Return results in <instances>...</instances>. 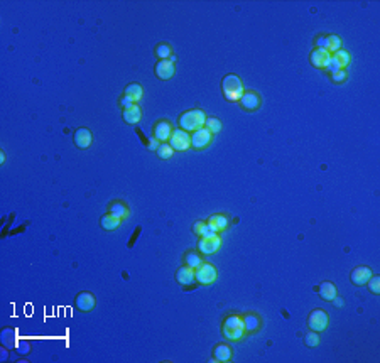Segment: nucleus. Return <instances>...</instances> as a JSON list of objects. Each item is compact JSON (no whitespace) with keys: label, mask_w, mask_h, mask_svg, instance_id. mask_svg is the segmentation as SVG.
<instances>
[{"label":"nucleus","mask_w":380,"mask_h":363,"mask_svg":"<svg viewBox=\"0 0 380 363\" xmlns=\"http://www.w3.org/2000/svg\"><path fill=\"white\" fill-rule=\"evenodd\" d=\"M213 360L215 362H230L232 360V348L225 343H218L213 348Z\"/></svg>","instance_id":"obj_18"},{"label":"nucleus","mask_w":380,"mask_h":363,"mask_svg":"<svg viewBox=\"0 0 380 363\" xmlns=\"http://www.w3.org/2000/svg\"><path fill=\"white\" fill-rule=\"evenodd\" d=\"M329 325V316L323 309H312L308 316V328L311 331H325Z\"/></svg>","instance_id":"obj_6"},{"label":"nucleus","mask_w":380,"mask_h":363,"mask_svg":"<svg viewBox=\"0 0 380 363\" xmlns=\"http://www.w3.org/2000/svg\"><path fill=\"white\" fill-rule=\"evenodd\" d=\"M367 286L372 294H380V276H372L370 280L367 282Z\"/></svg>","instance_id":"obj_33"},{"label":"nucleus","mask_w":380,"mask_h":363,"mask_svg":"<svg viewBox=\"0 0 380 363\" xmlns=\"http://www.w3.org/2000/svg\"><path fill=\"white\" fill-rule=\"evenodd\" d=\"M342 39L338 37L336 34H328L325 39V49L328 52H331V54H335L336 51H340L342 49Z\"/></svg>","instance_id":"obj_24"},{"label":"nucleus","mask_w":380,"mask_h":363,"mask_svg":"<svg viewBox=\"0 0 380 363\" xmlns=\"http://www.w3.org/2000/svg\"><path fill=\"white\" fill-rule=\"evenodd\" d=\"M0 338H2V345L7 348H14L17 345V333L12 328H3Z\"/></svg>","instance_id":"obj_26"},{"label":"nucleus","mask_w":380,"mask_h":363,"mask_svg":"<svg viewBox=\"0 0 380 363\" xmlns=\"http://www.w3.org/2000/svg\"><path fill=\"white\" fill-rule=\"evenodd\" d=\"M183 262H184V265L191 267V269H198V267L203 264V259H201V255L198 254V252L190 250V252H186V254H184Z\"/></svg>","instance_id":"obj_25"},{"label":"nucleus","mask_w":380,"mask_h":363,"mask_svg":"<svg viewBox=\"0 0 380 363\" xmlns=\"http://www.w3.org/2000/svg\"><path fill=\"white\" fill-rule=\"evenodd\" d=\"M108 213H112V215H115L117 218L120 220H125L127 216H129V206L125 205L123 201H112L108 205Z\"/></svg>","instance_id":"obj_21"},{"label":"nucleus","mask_w":380,"mask_h":363,"mask_svg":"<svg viewBox=\"0 0 380 363\" xmlns=\"http://www.w3.org/2000/svg\"><path fill=\"white\" fill-rule=\"evenodd\" d=\"M176 280L184 287L194 286V282H196L194 269H191V267H188V265H181L179 269L176 270Z\"/></svg>","instance_id":"obj_13"},{"label":"nucleus","mask_w":380,"mask_h":363,"mask_svg":"<svg viewBox=\"0 0 380 363\" xmlns=\"http://www.w3.org/2000/svg\"><path fill=\"white\" fill-rule=\"evenodd\" d=\"M343 302H345V301H343L342 297H338V296H336L335 299H333V304H335L336 308H342V306H343Z\"/></svg>","instance_id":"obj_39"},{"label":"nucleus","mask_w":380,"mask_h":363,"mask_svg":"<svg viewBox=\"0 0 380 363\" xmlns=\"http://www.w3.org/2000/svg\"><path fill=\"white\" fill-rule=\"evenodd\" d=\"M213 134L209 132L207 127H201V129L191 132V147L196 149V151H201V149L208 147L209 142H211Z\"/></svg>","instance_id":"obj_7"},{"label":"nucleus","mask_w":380,"mask_h":363,"mask_svg":"<svg viewBox=\"0 0 380 363\" xmlns=\"http://www.w3.org/2000/svg\"><path fill=\"white\" fill-rule=\"evenodd\" d=\"M173 125L168 120H159L154 125V138H157L159 142H168L169 137L173 134Z\"/></svg>","instance_id":"obj_15"},{"label":"nucleus","mask_w":380,"mask_h":363,"mask_svg":"<svg viewBox=\"0 0 380 363\" xmlns=\"http://www.w3.org/2000/svg\"><path fill=\"white\" fill-rule=\"evenodd\" d=\"M155 152H157V157H159V159H164V161H166V159H171V157H173L174 149L168 144V142H161V144H159V147H157V151H155Z\"/></svg>","instance_id":"obj_29"},{"label":"nucleus","mask_w":380,"mask_h":363,"mask_svg":"<svg viewBox=\"0 0 380 363\" xmlns=\"http://www.w3.org/2000/svg\"><path fill=\"white\" fill-rule=\"evenodd\" d=\"M304 345H306V346H310V348L318 346V345H319L318 331H311V329H310V333H308L306 336H304Z\"/></svg>","instance_id":"obj_32"},{"label":"nucleus","mask_w":380,"mask_h":363,"mask_svg":"<svg viewBox=\"0 0 380 363\" xmlns=\"http://www.w3.org/2000/svg\"><path fill=\"white\" fill-rule=\"evenodd\" d=\"M243 318V328L245 333H255V331L260 329L262 326V319L257 312H247V314L242 316Z\"/></svg>","instance_id":"obj_17"},{"label":"nucleus","mask_w":380,"mask_h":363,"mask_svg":"<svg viewBox=\"0 0 380 363\" xmlns=\"http://www.w3.org/2000/svg\"><path fill=\"white\" fill-rule=\"evenodd\" d=\"M120 223H122V220L120 218H117L115 215H112V213H106L105 216H102V220H100V225H102V228L104 230H106V231H113V230H117L120 226Z\"/></svg>","instance_id":"obj_23"},{"label":"nucleus","mask_w":380,"mask_h":363,"mask_svg":"<svg viewBox=\"0 0 380 363\" xmlns=\"http://www.w3.org/2000/svg\"><path fill=\"white\" fill-rule=\"evenodd\" d=\"M329 59H331V52H328L326 49H312V52L310 54V63L318 69H326Z\"/></svg>","instance_id":"obj_11"},{"label":"nucleus","mask_w":380,"mask_h":363,"mask_svg":"<svg viewBox=\"0 0 380 363\" xmlns=\"http://www.w3.org/2000/svg\"><path fill=\"white\" fill-rule=\"evenodd\" d=\"M207 223H208L209 228H211L213 231H216V233H220V231L228 228V218H226L225 215H213V216H209V218L207 220Z\"/></svg>","instance_id":"obj_20"},{"label":"nucleus","mask_w":380,"mask_h":363,"mask_svg":"<svg viewBox=\"0 0 380 363\" xmlns=\"http://www.w3.org/2000/svg\"><path fill=\"white\" fill-rule=\"evenodd\" d=\"M155 56L159 58V61H162V59H169L173 56V49L169 44H166V42H161V44H157V48H155Z\"/></svg>","instance_id":"obj_28"},{"label":"nucleus","mask_w":380,"mask_h":363,"mask_svg":"<svg viewBox=\"0 0 380 363\" xmlns=\"http://www.w3.org/2000/svg\"><path fill=\"white\" fill-rule=\"evenodd\" d=\"M140 119H142V110L137 103L130 106V108L123 110V120H125L127 123H130V125H136V123L140 122Z\"/></svg>","instance_id":"obj_22"},{"label":"nucleus","mask_w":380,"mask_h":363,"mask_svg":"<svg viewBox=\"0 0 380 363\" xmlns=\"http://www.w3.org/2000/svg\"><path fill=\"white\" fill-rule=\"evenodd\" d=\"M3 161H5V154H3V152H0V162H3Z\"/></svg>","instance_id":"obj_41"},{"label":"nucleus","mask_w":380,"mask_h":363,"mask_svg":"<svg viewBox=\"0 0 380 363\" xmlns=\"http://www.w3.org/2000/svg\"><path fill=\"white\" fill-rule=\"evenodd\" d=\"M125 97H129V98H132L134 102H140L142 100V97H144V90H142V86L138 83H130L129 86L125 88Z\"/></svg>","instance_id":"obj_27"},{"label":"nucleus","mask_w":380,"mask_h":363,"mask_svg":"<svg viewBox=\"0 0 380 363\" xmlns=\"http://www.w3.org/2000/svg\"><path fill=\"white\" fill-rule=\"evenodd\" d=\"M318 294H319V297H321L323 301H333L338 293H336V286H335V284L329 282V280H325V282L319 284Z\"/></svg>","instance_id":"obj_19"},{"label":"nucleus","mask_w":380,"mask_h":363,"mask_svg":"<svg viewBox=\"0 0 380 363\" xmlns=\"http://www.w3.org/2000/svg\"><path fill=\"white\" fill-rule=\"evenodd\" d=\"M222 247V238L220 237H215V238H205V237H200L198 240V250L200 254L203 255H213L220 250Z\"/></svg>","instance_id":"obj_8"},{"label":"nucleus","mask_w":380,"mask_h":363,"mask_svg":"<svg viewBox=\"0 0 380 363\" xmlns=\"http://www.w3.org/2000/svg\"><path fill=\"white\" fill-rule=\"evenodd\" d=\"M338 69H343V68L340 66V63L336 61V58L331 54V59H329L328 66H326V71H328V73H333V71H338Z\"/></svg>","instance_id":"obj_35"},{"label":"nucleus","mask_w":380,"mask_h":363,"mask_svg":"<svg viewBox=\"0 0 380 363\" xmlns=\"http://www.w3.org/2000/svg\"><path fill=\"white\" fill-rule=\"evenodd\" d=\"M7 357H9V351H7V346L2 350V360H7Z\"/></svg>","instance_id":"obj_40"},{"label":"nucleus","mask_w":380,"mask_h":363,"mask_svg":"<svg viewBox=\"0 0 380 363\" xmlns=\"http://www.w3.org/2000/svg\"><path fill=\"white\" fill-rule=\"evenodd\" d=\"M159 144H161V142H159L157 138H154V137H152L151 140H149V145H147V147L151 149V151H157Z\"/></svg>","instance_id":"obj_38"},{"label":"nucleus","mask_w":380,"mask_h":363,"mask_svg":"<svg viewBox=\"0 0 380 363\" xmlns=\"http://www.w3.org/2000/svg\"><path fill=\"white\" fill-rule=\"evenodd\" d=\"M74 306H76L80 311L88 312L97 306V299H95V296L91 293H80L76 296V299H74Z\"/></svg>","instance_id":"obj_14"},{"label":"nucleus","mask_w":380,"mask_h":363,"mask_svg":"<svg viewBox=\"0 0 380 363\" xmlns=\"http://www.w3.org/2000/svg\"><path fill=\"white\" fill-rule=\"evenodd\" d=\"M374 276L370 267L367 265H360V267H355L350 274V280L355 284V286H365V284L370 280V277Z\"/></svg>","instance_id":"obj_10"},{"label":"nucleus","mask_w":380,"mask_h":363,"mask_svg":"<svg viewBox=\"0 0 380 363\" xmlns=\"http://www.w3.org/2000/svg\"><path fill=\"white\" fill-rule=\"evenodd\" d=\"M346 71L345 69H338V71H333V73H329V78H331L333 83H343V81L346 80Z\"/></svg>","instance_id":"obj_34"},{"label":"nucleus","mask_w":380,"mask_h":363,"mask_svg":"<svg viewBox=\"0 0 380 363\" xmlns=\"http://www.w3.org/2000/svg\"><path fill=\"white\" fill-rule=\"evenodd\" d=\"M239 103L245 112H255V110H259V106H260V97H259V93H255V91L247 90L242 93Z\"/></svg>","instance_id":"obj_9"},{"label":"nucleus","mask_w":380,"mask_h":363,"mask_svg":"<svg viewBox=\"0 0 380 363\" xmlns=\"http://www.w3.org/2000/svg\"><path fill=\"white\" fill-rule=\"evenodd\" d=\"M155 76L159 78V80H171V78L174 76V63L171 61V59H162V61H157L155 63Z\"/></svg>","instance_id":"obj_12"},{"label":"nucleus","mask_w":380,"mask_h":363,"mask_svg":"<svg viewBox=\"0 0 380 363\" xmlns=\"http://www.w3.org/2000/svg\"><path fill=\"white\" fill-rule=\"evenodd\" d=\"M73 140L78 149H88L91 145V132L86 129V127H80V129L74 132Z\"/></svg>","instance_id":"obj_16"},{"label":"nucleus","mask_w":380,"mask_h":363,"mask_svg":"<svg viewBox=\"0 0 380 363\" xmlns=\"http://www.w3.org/2000/svg\"><path fill=\"white\" fill-rule=\"evenodd\" d=\"M222 334L230 341H239L243 338V318L240 314H228L222 323Z\"/></svg>","instance_id":"obj_1"},{"label":"nucleus","mask_w":380,"mask_h":363,"mask_svg":"<svg viewBox=\"0 0 380 363\" xmlns=\"http://www.w3.org/2000/svg\"><path fill=\"white\" fill-rule=\"evenodd\" d=\"M132 105H136V102H134L132 98L125 97V95H123V97L120 98V106H122L123 110H125V108H130V106H132Z\"/></svg>","instance_id":"obj_37"},{"label":"nucleus","mask_w":380,"mask_h":363,"mask_svg":"<svg viewBox=\"0 0 380 363\" xmlns=\"http://www.w3.org/2000/svg\"><path fill=\"white\" fill-rule=\"evenodd\" d=\"M194 277H196V282L201 286H209L218 279V272H216L215 265L209 264V262H203L198 269H194Z\"/></svg>","instance_id":"obj_4"},{"label":"nucleus","mask_w":380,"mask_h":363,"mask_svg":"<svg viewBox=\"0 0 380 363\" xmlns=\"http://www.w3.org/2000/svg\"><path fill=\"white\" fill-rule=\"evenodd\" d=\"M333 56H335L336 61L340 63V66H342L343 69H345V68H346L348 65H350V61H351V59H350V54H348V51H345V49H340V51H336Z\"/></svg>","instance_id":"obj_31"},{"label":"nucleus","mask_w":380,"mask_h":363,"mask_svg":"<svg viewBox=\"0 0 380 363\" xmlns=\"http://www.w3.org/2000/svg\"><path fill=\"white\" fill-rule=\"evenodd\" d=\"M205 120H207V113L200 108L188 110V112L181 113L179 117V129L186 130V132H194V130L205 127Z\"/></svg>","instance_id":"obj_2"},{"label":"nucleus","mask_w":380,"mask_h":363,"mask_svg":"<svg viewBox=\"0 0 380 363\" xmlns=\"http://www.w3.org/2000/svg\"><path fill=\"white\" fill-rule=\"evenodd\" d=\"M205 127H207L211 134H218L220 130H222V122H220L218 119H215V117H207Z\"/></svg>","instance_id":"obj_30"},{"label":"nucleus","mask_w":380,"mask_h":363,"mask_svg":"<svg viewBox=\"0 0 380 363\" xmlns=\"http://www.w3.org/2000/svg\"><path fill=\"white\" fill-rule=\"evenodd\" d=\"M222 91H223V97L228 100V102H239L242 93L245 91V88L242 80L237 74L230 73L222 80Z\"/></svg>","instance_id":"obj_3"},{"label":"nucleus","mask_w":380,"mask_h":363,"mask_svg":"<svg viewBox=\"0 0 380 363\" xmlns=\"http://www.w3.org/2000/svg\"><path fill=\"white\" fill-rule=\"evenodd\" d=\"M168 144L177 152L188 151V149L191 147V135L183 129H174L171 137H169V140H168Z\"/></svg>","instance_id":"obj_5"},{"label":"nucleus","mask_w":380,"mask_h":363,"mask_svg":"<svg viewBox=\"0 0 380 363\" xmlns=\"http://www.w3.org/2000/svg\"><path fill=\"white\" fill-rule=\"evenodd\" d=\"M205 228H207V222H196V223H194V226H193V233L198 235V237H201Z\"/></svg>","instance_id":"obj_36"}]
</instances>
